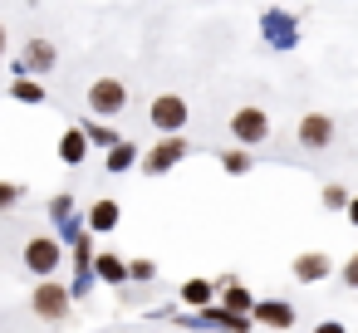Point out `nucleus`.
<instances>
[{
  "label": "nucleus",
  "instance_id": "1",
  "mask_svg": "<svg viewBox=\"0 0 358 333\" xmlns=\"http://www.w3.org/2000/svg\"><path fill=\"white\" fill-rule=\"evenodd\" d=\"M30 309H35L45 323H59V318H69V289H64L59 279H40L35 294H30Z\"/></svg>",
  "mask_w": 358,
  "mask_h": 333
},
{
  "label": "nucleus",
  "instance_id": "2",
  "mask_svg": "<svg viewBox=\"0 0 358 333\" xmlns=\"http://www.w3.org/2000/svg\"><path fill=\"white\" fill-rule=\"evenodd\" d=\"M89 108H94L99 118H118V113L128 108V84H123V79H94V84H89Z\"/></svg>",
  "mask_w": 358,
  "mask_h": 333
},
{
  "label": "nucleus",
  "instance_id": "3",
  "mask_svg": "<svg viewBox=\"0 0 358 333\" xmlns=\"http://www.w3.org/2000/svg\"><path fill=\"white\" fill-rule=\"evenodd\" d=\"M231 133H236V142H245V147L265 142V138H270V118H265V108H255V103L236 108V113H231Z\"/></svg>",
  "mask_w": 358,
  "mask_h": 333
},
{
  "label": "nucleus",
  "instance_id": "4",
  "mask_svg": "<svg viewBox=\"0 0 358 333\" xmlns=\"http://www.w3.org/2000/svg\"><path fill=\"white\" fill-rule=\"evenodd\" d=\"M59 260H64V250H59V240L55 235H30V245H25V269L30 274H55L59 269Z\"/></svg>",
  "mask_w": 358,
  "mask_h": 333
},
{
  "label": "nucleus",
  "instance_id": "5",
  "mask_svg": "<svg viewBox=\"0 0 358 333\" xmlns=\"http://www.w3.org/2000/svg\"><path fill=\"white\" fill-rule=\"evenodd\" d=\"M148 118H152V128H162V133H182V128H187V98H182V94H157L152 108H148Z\"/></svg>",
  "mask_w": 358,
  "mask_h": 333
},
{
  "label": "nucleus",
  "instance_id": "6",
  "mask_svg": "<svg viewBox=\"0 0 358 333\" xmlns=\"http://www.w3.org/2000/svg\"><path fill=\"white\" fill-rule=\"evenodd\" d=\"M294 138H299V147H309V152H324V147L334 142V118H329V113H304Z\"/></svg>",
  "mask_w": 358,
  "mask_h": 333
},
{
  "label": "nucleus",
  "instance_id": "7",
  "mask_svg": "<svg viewBox=\"0 0 358 333\" xmlns=\"http://www.w3.org/2000/svg\"><path fill=\"white\" fill-rule=\"evenodd\" d=\"M289 274H294V279H304V284H319L324 274H334V260H329L324 250H304V255H294Z\"/></svg>",
  "mask_w": 358,
  "mask_h": 333
},
{
  "label": "nucleus",
  "instance_id": "8",
  "mask_svg": "<svg viewBox=\"0 0 358 333\" xmlns=\"http://www.w3.org/2000/svg\"><path fill=\"white\" fill-rule=\"evenodd\" d=\"M250 313L265 328H289L294 323V304H285V299H260V304H250Z\"/></svg>",
  "mask_w": 358,
  "mask_h": 333
},
{
  "label": "nucleus",
  "instance_id": "9",
  "mask_svg": "<svg viewBox=\"0 0 358 333\" xmlns=\"http://www.w3.org/2000/svg\"><path fill=\"white\" fill-rule=\"evenodd\" d=\"M55 59H59V54H55L50 40H30V45H25V69H30V74H50Z\"/></svg>",
  "mask_w": 358,
  "mask_h": 333
},
{
  "label": "nucleus",
  "instance_id": "10",
  "mask_svg": "<svg viewBox=\"0 0 358 333\" xmlns=\"http://www.w3.org/2000/svg\"><path fill=\"white\" fill-rule=\"evenodd\" d=\"M84 152H89V138H84V133H79V128H74V133H64V138H59V157H64V162H69V167H74V162H84Z\"/></svg>",
  "mask_w": 358,
  "mask_h": 333
},
{
  "label": "nucleus",
  "instance_id": "11",
  "mask_svg": "<svg viewBox=\"0 0 358 333\" xmlns=\"http://www.w3.org/2000/svg\"><path fill=\"white\" fill-rule=\"evenodd\" d=\"M182 152H187V147H182L177 138H162V142L152 147V162H148V167H152V172H162V167H172V162H177Z\"/></svg>",
  "mask_w": 358,
  "mask_h": 333
},
{
  "label": "nucleus",
  "instance_id": "12",
  "mask_svg": "<svg viewBox=\"0 0 358 333\" xmlns=\"http://www.w3.org/2000/svg\"><path fill=\"white\" fill-rule=\"evenodd\" d=\"M89 225H94V230H113V225H118V201H94Z\"/></svg>",
  "mask_w": 358,
  "mask_h": 333
},
{
  "label": "nucleus",
  "instance_id": "13",
  "mask_svg": "<svg viewBox=\"0 0 358 333\" xmlns=\"http://www.w3.org/2000/svg\"><path fill=\"white\" fill-rule=\"evenodd\" d=\"M99 274H103V279H113V284H118V279H128V269H123V260H118V255H99Z\"/></svg>",
  "mask_w": 358,
  "mask_h": 333
},
{
  "label": "nucleus",
  "instance_id": "14",
  "mask_svg": "<svg viewBox=\"0 0 358 333\" xmlns=\"http://www.w3.org/2000/svg\"><path fill=\"white\" fill-rule=\"evenodd\" d=\"M133 157H138V152H133V142H118V147H113V157H108V172H123Z\"/></svg>",
  "mask_w": 358,
  "mask_h": 333
},
{
  "label": "nucleus",
  "instance_id": "15",
  "mask_svg": "<svg viewBox=\"0 0 358 333\" xmlns=\"http://www.w3.org/2000/svg\"><path fill=\"white\" fill-rule=\"evenodd\" d=\"M182 299H187V304H206V299H211V284H206V279H192V284L182 289Z\"/></svg>",
  "mask_w": 358,
  "mask_h": 333
},
{
  "label": "nucleus",
  "instance_id": "16",
  "mask_svg": "<svg viewBox=\"0 0 358 333\" xmlns=\"http://www.w3.org/2000/svg\"><path fill=\"white\" fill-rule=\"evenodd\" d=\"M226 309H231V313H241V309H250V294H245L241 284H226Z\"/></svg>",
  "mask_w": 358,
  "mask_h": 333
},
{
  "label": "nucleus",
  "instance_id": "17",
  "mask_svg": "<svg viewBox=\"0 0 358 333\" xmlns=\"http://www.w3.org/2000/svg\"><path fill=\"white\" fill-rule=\"evenodd\" d=\"M324 206H329V211L348 206V191H343V186H324Z\"/></svg>",
  "mask_w": 358,
  "mask_h": 333
},
{
  "label": "nucleus",
  "instance_id": "18",
  "mask_svg": "<svg viewBox=\"0 0 358 333\" xmlns=\"http://www.w3.org/2000/svg\"><path fill=\"white\" fill-rule=\"evenodd\" d=\"M15 196H20V186H15V182H0V211H10V206H15Z\"/></svg>",
  "mask_w": 358,
  "mask_h": 333
},
{
  "label": "nucleus",
  "instance_id": "19",
  "mask_svg": "<svg viewBox=\"0 0 358 333\" xmlns=\"http://www.w3.org/2000/svg\"><path fill=\"white\" fill-rule=\"evenodd\" d=\"M221 157H226V172H245V167H250L245 152H221Z\"/></svg>",
  "mask_w": 358,
  "mask_h": 333
},
{
  "label": "nucleus",
  "instance_id": "20",
  "mask_svg": "<svg viewBox=\"0 0 358 333\" xmlns=\"http://www.w3.org/2000/svg\"><path fill=\"white\" fill-rule=\"evenodd\" d=\"M15 98H25V103H35V98H40V84H30V79H25V84H15Z\"/></svg>",
  "mask_w": 358,
  "mask_h": 333
},
{
  "label": "nucleus",
  "instance_id": "21",
  "mask_svg": "<svg viewBox=\"0 0 358 333\" xmlns=\"http://www.w3.org/2000/svg\"><path fill=\"white\" fill-rule=\"evenodd\" d=\"M128 274H133V279H152V260H133Z\"/></svg>",
  "mask_w": 358,
  "mask_h": 333
},
{
  "label": "nucleus",
  "instance_id": "22",
  "mask_svg": "<svg viewBox=\"0 0 358 333\" xmlns=\"http://www.w3.org/2000/svg\"><path fill=\"white\" fill-rule=\"evenodd\" d=\"M343 284H348V289H358V255L343 265Z\"/></svg>",
  "mask_w": 358,
  "mask_h": 333
},
{
  "label": "nucleus",
  "instance_id": "23",
  "mask_svg": "<svg viewBox=\"0 0 358 333\" xmlns=\"http://www.w3.org/2000/svg\"><path fill=\"white\" fill-rule=\"evenodd\" d=\"M314 333H343V323H319Z\"/></svg>",
  "mask_w": 358,
  "mask_h": 333
},
{
  "label": "nucleus",
  "instance_id": "24",
  "mask_svg": "<svg viewBox=\"0 0 358 333\" xmlns=\"http://www.w3.org/2000/svg\"><path fill=\"white\" fill-rule=\"evenodd\" d=\"M6 50H10V35H6V25H0V59H6Z\"/></svg>",
  "mask_w": 358,
  "mask_h": 333
},
{
  "label": "nucleus",
  "instance_id": "25",
  "mask_svg": "<svg viewBox=\"0 0 358 333\" xmlns=\"http://www.w3.org/2000/svg\"><path fill=\"white\" fill-rule=\"evenodd\" d=\"M348 221H358V201H348Z\"/></svg>",
  "mask_w": 358,
  "mask_h": 333
}]
</instances>
